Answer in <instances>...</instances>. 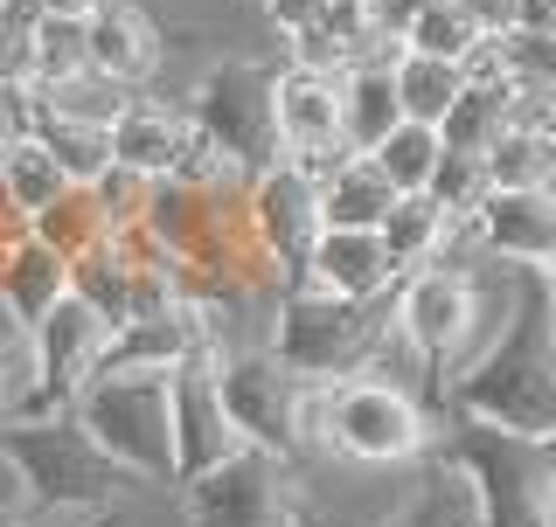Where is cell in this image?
<instances>
[{
	"mask_svg": "<svg viewBox=\"0 0 556 527\" xmlns=\"http://www.w3.org/2000/svg\"><path fill=\"white\" fill-rule=\"evenodd\" d=\"M515 126L556 139V83H543V77H515Z\"/></svg>",
	"mask_w": 556,
	"mask_h": 527,
	"instance_id": "1f68e13d",
	"label": "cell"
},
{
	"mask_svg": "<svg viewBox=\"0 0 556 527\" xmlns=\"http://www.w3.org/2000/svg\"><path fill=\"white\" fill-rule=\"evenodd\" d=\"M243 216H251V236L265 264L286 285H300L306 271V250L320 243L327 216H320V173L300 167V160H271L243 181Z\"/></svg>",
	"mask_w": 556,
	"mask_h": 527,
	"instance_id": "ba28073f",
	"label": "cell"
},
{
	"mask_svg": "<svg viewBox=\"0 0 556 527\" xmlns=\"http://www.w3.org/2000/svg\"><path fill=\"white\" fill-rule=\"evenodd\" d=\"M480 42L486 35L473 28V14H466L459 0H425V8L410 14V28H404V49H417V56H445V63H466Z\"/></svg>",
	"mask_w": 556,
	"mask_h": 527,
	"instance_id": "83f0119b",
	"label": "cell"
},
{
	"mask_svg": "<svg viewBox=\"0 0 556 527\" xmlns=\"http://www.w3.org/2000/svg\"><path fill=\"white\" fill-rule=\"evenodd\" d=\"M77 292V264L56 257L42 236H14L0 250V312L22 326H42L63 298Z\"/></svg>",
	"mask_w": 556,
	"mask_h": 527,
	"instance_id": "2e32d148",
	"label": "cell"
},
{
	"mask_svg": "<svg viewBox=\"0 0 556 527\" xmlns=\"http://www.w3.org/2000/svg\"><path fill=\"white\" fill-rule=\"evenodd\" d=\"M181 139H188V112H181V104L139 91L126 112H118V126H112V160L132 167V173H147V181H167L174 160H181Z\"/></svg>",
	"mask_w": 556,
	"mask_h": 527,
	"instance_id": "e0dca14e",
	"label": "cell"
},
{
	"mask_svg": "<svg viewBox=\"0 0 556 527\" xmlns=\"http://www.w3.org/2000/svg\"><path fill=\"white\" fill-rule=\"evenodd\" d=\"M28 132L56 153L63 173L77 188H91L98 173L112 167V132H104V126H77V118H56V112H28Z\"/></svg>",
	"mask_w": 556,
	"mask_h": 527,
	"instance_id": "4316f807",
	"label": "cell"
},
{
	"mask_svg": "<svg viewBox=\"0 0 556 527\" xmlns=\"http://www.w3.org/2000/svg\"><path fill=\"white\" fill-rule=\"evenodd\" d=\"M508 126H515V77L508 83H466L439 132L452 153H494V139Z\"/></svg>",
	"mask_w": 556,
	"mask_h": 527,
	"instance_id": "603a6c76",
	"label": "cell"
},
{
	"mask_svg": "<svg viewBox=\"0 0 556 527\" xmlns=\"http://www.w3.org/2000/svg\"><path fill=\"white\" fill-rule=\"evenodd\" d=\"M521 35H556V0H521Z\"/></svg>",
	"mask_w": 556,
	"mask_h": 527,
	"instance_id": "74e56055",
	"label": "cell"
},
{
	"mask_svg": "<svg viewBox=\"0 0 556 527\" xmlns=\"http://www.w3.org/2000/svg\"><path fill=\"white\" fill-rule=\"evenodd\" d=\"M28 236H42L56 257H70V264H84L91 250H104L118 230H112V216L98 208V195L91 188H70V195H56L42 208V216H28Z\"/></svg>",
	"mask_w": 556,
	"mask_h": 527,
	"instance_id": "44dd1931",
	"label": "cell"
},
{
	"mask_svg": "<svg viewBox=\"0 0 556 527\" xmlns=\"http://www.w3.org/2000/svg\"><path fill=\"white\" fill-rule=\"evenodd\" d=\"M257 8H265V22H271V28L292 42L300 28H313V22H320V8H327V0H257Z\"/></svg>",
	"mask_w": 556,
	"mask_h": 527,
	"instance_id": "836d02e7",
	"label": "cell"
},
{
	"mask_svg": "<svg viewBox=\"0 0 556 527\" xmlns=\"http://www.w3.org/2000/svg\"><path fill=\"white\" fill-rule=\"evenodd\" d=\"M382 527H486V506H480L473 472L452 459V451H431V459L417 465L410 500L396 506Z\"/></svg>",
	"mask_w": 556,
	"mask_h": 527,
	"instance_id": "ac0fdd59",
	"label": "cell"
},
{
	"mask_svg": "<svg viewBox=\"0 0 556 527\" xmlns=\"http://www.w3.org/2000/svg\"><path fill=\"white\" fill-rule=\"evenodd\" d=\"M91 195H98L104 216H112V230H118V236H139V222H147V202H153V181L112 160V167H104L98 181H91Z\"/></svg>",
	"mask_w": 556,
	"mask_h": 527,
	"instance_id": "4dcf8cb0",
	"label": "cell"
},
{
	"mask_svg": "<svg viewBox=\"0 0 556 527\" xmlns=\"http://www.w3.org/2000/svg\"><path fill=\"white\" fill-rule=\"evenodd\" d=\"M396 49L390 56H362L341 69V126H348V153H376L382 139L404 126V98H396Z\"/></svg>",
	"mask_w": 556,
	"mask_h": 527,
	"instance_id": "d6986e66",
	"label": "cell"
},
{
	"mask_svg": "<svg viewBox=\"0 0 556 527\" xmlns=\"http://www.w3.org/2000/svg\"><path fill=\"white\" fill-rule=\"evenodd\" d=\"M22 83H28V28L0 14V91H22Z\"/></svg>",
	"mask_w": 556,
	"mask_h": 527,
	"instance_id": "d6a6232c",
	"label": "cell"
},
{
	"mask_svg": "<svg viewBox=\"0 0 556 527\" xmlns=\"http://www.w3.org/2000/svg\"><path fill=\"white\" fill-rule=\"evenodd\" d=\"M91 69V35H84L77 14H42L28 28V83H70Z\"/></svg>",
	"mask_w": 556,
	"mask_h": 527,
	"instance_id": "484cf974",
	"label": "cell"
},
{
	"mask_svg": "<svg viewBox=\"0 0 556 527\" xmlns=\"http://www.w3.org/2000/svg\"><path fill=\"white\" fill-rule=\"evenodd\" d=\"M543 527H556V506H549V520H543Z\"/></svg>",
	"mask_w": 556,
	"mask_h": 527,
	"instance_id": "60d3db41",
	"label": "cell"
},
{
	"mask_svg": "<svg viewBox=\"0 0 556 527\" xmlns=\"http://www.w3.org/2000/svg\"><path fill=\"white\" fill-rule=\"evenodd\" d=\"M445 437V416L425 396L382 389V382H334L327 396V459L341 465H369V472H396V465H425Z\"/></svg>",
	"mask_w": 556,
	"mask_h": 527,
	"instance_id": "277c9868",
	"label": "cell"
},
{
	"mask_svg": "<svg viewBox=\"0 0 556 527\" xmlns=\"http://www.w3.org/2000/svg\"><path fill=\"white\" fill-rule=\"evenodd\" d=\"M396 98H404V118L417 126H445L452 104L466 91V69L445 63V56H417V49H396Z\"/></svg>",
	"mask_w": 556,
	"mask_h": 527,
	"instance_id": "7402d4cb",
	"label": "cell"
},
{
	"mask_svg": "<svg viewBox=\"0 0 556 527\" xmlns=\"http://www.w3.org/2000/svg\"><path fill=\"white\" fill-rule=\"evenodd\" d=\"M208 355H223V347L202 298H181L167 312H139L112 340V368H153V375H181L188 361H208Z\"/></svg>",
	"mask_w": 556,
	"mask_h": 527,
	"instance_id": "9a60e30c",
	"label": "cell"
},
{
	"mask_svg": "<svg viewBox=\"0 0 556 527\" xmlns=\"http://www.w3.org/2000/svg\"><path fill=\"white\" fill-rule=\"evenodd\" d=\"M237 451H251V445H243L237 424H230V402H223V382H216V355L188 361L181 375H174V465H181V479L237 459Z\"/></svg>",
	"mask_w": 556,
	"mask_h": 527,
	"instance_id": "8fae6325",
	"label": "cell"
},
{
	"mask_svg": "<svg viewBox=\"0 0 556 527\" xmlns=\"http://www.w3.org/2000/svg\"><path fill=\"white\" fill-rule=\"evenodd\" d=\"M535 285H543V298H549V306H556V250L543 257V271H535Z\"/></svg>",
	"mask_w": 556,
	"mask_h": 527,
	"instance_id": "ab89813d",
	"label": "cell"
},
{
	"mask_svg": "<svg viewBox=\"0 0 556 527\" xmlns=\"http://www.w3.org/2000/svg\"><path fill=\"white\" fill-rule=\"evenodd\" d=\"M369 160L382 167V181H390L396 195H425L431 173H439V160H445V132H439V126H417V118H404V126L382 139Z\"/></svg>",
	"mask_w": 556,
	"mask_h": 527,
	"instance_id": "d4e9b609",
	"label": "cell"
},
{
	"mask_svg": "<svg viewBox=\"0 0 556 527\" xmlns=\"http://www.w3.org/2000/svg\"><path fill=\"white\" fill-rule=\"evenodd\" d=\"M84 35H91V69L126 91H153L167 69V35L153 22L147 0H98L84 14Z\"/></svg>",
	"mask_w": 556,
	"mask_h": 527,
	"instance_id": "7c38bea8",
	"label": "cell"
},
{
	"mask_svg": "<svg viewBox=\"0 0 556 527\" xmlns=\"http://www.w3.org/2000/svg\"><path fill=\"white\" fill-rule=\"evenodd\" d=\"M486 173H494V188H556V139L508 126L486 153Z\"/></svg>",
	"mask_w": 556,
	"mask_h": 527,
	"instance_id": "f1b7e54d",
	"label": "cell"
},
{
	"mask_svg": "<svg viewBox=\"0 0 556 527\" xmlns=\"http://www.w3.org/2000/svg\"><path fill=\"white\" fill-rule=\"evenodd\" d=\"M473 236L486 264L543 271V257L556 250V188H494L473 216Z\"/></svg>",
	"mask_w": 556,
	"mask_h": 527,
	"instance_id": "5bb4252c",
	"label": "cell"
},
{
	"mask_svg": "<svg viewBox=\"0 0 556 527\" xmlns=\"http://www.w3.org/2000/svg\"><path fill=\"white\" fill-rule=\"evenodd\" d=\"M14 132H28V104L22 91H0V153L14 146Z\"/></svg>",
	"mask_w": 556,
	"mask_h": 527,
	"instance_id": "d590c367",
	"label": "cell"
},
{
	"mask_svg": "<svg viewBox=\"0 0 556 527\" xmlns=\"http://www.w3.org/2000/svg\"><path fill=\"white\" fill-rule=\"evenodd\" d=\"M439 208H452L459 222H473L480 216V202L494 195V173H486V153H452L445 146V160H439V173H431V188H425Z\"/></svg>",
	"mask_w": 556,
	"mask_h": 527,
	"instance_id": "f546056e",
	"label": "cell"
},
{
	"mask_svg": "<svg viewBox=\"0 0 556 527\" xmlns=\"http://www.w3.org/2000/svg\"><path fill=\"white\" fill-rule=\"evenodd\" d=\"M396 208V188L382 181L369 153H341L334 167H320V216L327 230H382V216Z\"/></svg>",
	"mask_w": 556,
	"mask_h": 527,
	"instance_id": "ffe728a7",
	"label": "cell"
},
{
	"mask_svg": "<svg viewBox=\"0 0 556 527\" xmlns=\"http://www.w3.org/2000/svg\"><path fill=\"white\" fill-rule=\"evenodd\" d=\"M466 14H473L480 35H515L521 28V0H459Z\"/></svg>",
	"mask_w": 556,
	"mask_h": 527,
	"instance_id": "e575fe53",
	"label": "cell"
},
{
	"mask_svg": "<svg viewBox=\"0 0 556 527\" xmlns=\"http://www.w3.org/2000/svg\"><path fill=\"white\" fill-rule=\"evenodd\" d=\"M91 8H98V0H42V14H77V22H84Z\"/></svg>",
	"mask_w": 556,
	"mask_h": 527,
	"instance_id": "f35d334b",
	"label": "cell"
},
{
	"mask_svg": "<svg viewBox=\"0 0 556 527\" xmlns=\"http://www.w3.org/2000/svg\"><path fill=\"white\" fill-rule=\"evenodd\" d=\"M382 320H390V306H362V298L286 285L271 306L265 347L306 382H348L362 368V355H369V340L382 333Z\"/></svg>",
	"mask_w": 556,
	"mask_h": 527,
	"instance_id": "5b68a950",
	"label": "cell"
},
{
	"mask_svg": "<svg viewBox=\"0 0 556 527\" xmlns=\"http://www.w3.org/2000/svg\"><path fill=\"white\" fill-rule=\"evenodd\" d=\"M300 285L334 292V298H362V306H390L404 285V264L390 257L382 230H320V243L306 250Z\"/></svg>",
	"mask_w": 556,
	"mask_h": 527,
	"instance_id": "4fadbf2b",
	"label": "cell"
},
{
	"mask_svg": "<svg viewBox=\"0 0 556 527\" xmlns=\"http://www.w3.org/2000/svg\"><path fill=\"white\" fill-rule=\"evenodd\" d=\"M174 493L195 527H306L300 465L271 459V451H237V459L181 479Z\"/></svg>",
	"mask_w": 556,
	"mask_h": 527,
	"instance_id": "8992f818",
	"label": "cell"
},
{
	"mask_svg": "<svg viewBox=\"0 0 556 527\" xmlns=\"http://www.w3.org/2000/svg\"><path fill=\"white\" fill-rule=\"evenodd\" d=\"M0 465L14 472V506H70V514L112 520L118 500L132 493V479L118 472L91 437L77 430L70 410H42L0 430Z\"/></svg>",
	"mask_w": 556,
	"mask_h": 527,
	"instance_id": "7a4b0ae2",
	"label": "cell"
},
{
	"mask_svg": "<svg viewBox=\"0 0 556 527\" xmlns=\"http://www.w3.org/2000/svg\"><path fill=\"white\" fill-rule=\"evenodd\" d=\"M0 181L14 188L22 216H42V208L56 202V195H70V188H77V181L63 173V160H56V153H49L35 132H14V146L0 153Z\"/></svg>",
	"mask_w": 556,
	"mask_h": 527,
	"instance_id": "cb8c5ba5",
	"label": "cell"
},
{
	"mask_svg": "<svg viewBox=\"0 0 556 527\" xmlns=\"http://www.w3.org/2000/svg\"><path fill=\"white\" fill-rule=\"evenodd\" d=\"M35 333V361H42V389H49V410H70V396L91 389V382L112 368V340L118 326L104 320V312L91 306L84 292H70L56 312H49Z\"/></svg>",
	"mask_w": 556,
	"mask_h": 527,
	"instance_id": "30bf717a",
	"label": "cell"
},
{
	"mask_svg": "<svg viewBox=\"0 0 556 527\" xmlns=\"http://www.w3.org/2000/svg\"><path fill=\"white\" fill-rule=\"evenodd\" d=\"M14 236H28V216H22V202H14V188L0 181V250H8Z\"/></svg>",
	"mask_w": 556,
	"mask_h": 527,
	"instance_id": "8d00e7d4",
	"label": "cell"
},
{
	"mask_svg": "<svg viewBox=\"0 0 556 527\" xmlns=\"http://www.w3.org/2000/svg\"><path fill=\"white\" fill-rule=\"evenodd\" d=\"M271 118H278V160L300 167H334L348 153V126H341V77L278 56L271 63Z\"/></svg>",
	"mask_w": 556,
	"mask_h": 527,
	"instance_id": "9c48e42d",
	"label": "cell"
},
{
	"mask_svg": "<svg viewBox=\"0 0 556 527\" xmlns=\"http://www.w3.org/2000/svg\"><path fill=\"white\" fill-rule=\"evenodd\" d=\"M70 416L132 486H174V375L153 368H104L91 389L70 396Z\"/></svg>",
	"mask_w": 556,
	"mask_h": 527,
	"instance_id": "3957f363",
	"label": "cell"
},
{
	"mask_svg": "<svg viewBox=\"0 0 556 527\" xmlns=\"http://www.w3.org/2000/svg\"><path fill=\"white\" fill-rule=\"evenodd\" d=\"M181 112L216 139L223 153L257 173L278 160V118H271V63H251V56H223L208 63L195 83H188Z\"/></svg>",
	"mask_w": 556,
	"mask_h": 527,
	"instance_id": "52a82bcc",
	"label": "cell"
},
{
	"mask_svg": "<svg viewBox=\"0 0 556 527\" xmlns=\"http://www.w3.org/2000/svg\"><path fill=\"white\" fill-rule=\"evenodd\" d=\"M216 382H223V402H230V424L251 451H271L286 465L327 459V396H334V382L292 375L265 340L216 355Z\"/></svg>",
	"mask_w": 556,
	"mask_h": 527,
	"instance_id": "6da1fadb",
	"label": "cell"
}]
</instances>
